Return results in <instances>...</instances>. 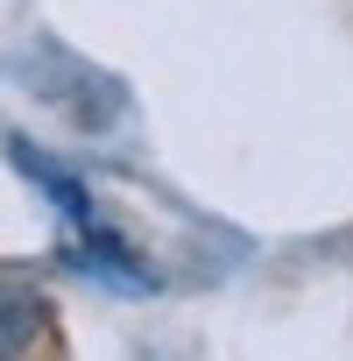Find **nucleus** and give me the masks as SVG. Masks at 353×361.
<instances>
[{"mask_svg":"<svg viewBox=\"0 0 353 361\" xmlns=\"http://www.w3.org/2000/svg\"><path fill=\"white\" fill-rule=\"evenodd\" d=\"M36 333H43V298H36V290H8V283H0V361H15Z\"/></svg>","mask_w":353,"mask_h":361,"instance_id":"7ed1b4c3","label":"nucleus"},{"mask_svg":"<svg viewBox=\"0 0 353 361\" xmlns=\"http://www.w3.org/2000/svg\"><path fill=\"white\" fill-rule=\"evenodd\" d=\"M71 269H85V276H99V283H113V290H155V276L113 241V234H99V227H71Z\"/></svg>","mask_w":353,"mask_h":361,"instance_id":"f257e3e1","label":"nucleus"},{"mask_svg":"<svg viewBox=\"0 0 353 361\" xmlns=\"http://www.w3.org/2000/svg\"><path fill=\"white\" fill-rule=\"evenodd\" d=\"M8 156H15V170L29 177V185L71 220V227H99V213H92V199H85V185H78V177L64 170V163H50L43 149H29V142H8Z\"/></svg>","mask_w":353,"mask_h":361,"instance_id":"f03ea898","label":"nucleus"}]
</instances>
